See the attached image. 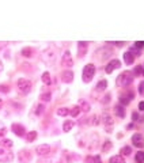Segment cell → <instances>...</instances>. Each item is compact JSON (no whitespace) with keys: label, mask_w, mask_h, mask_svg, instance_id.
I'll list each match as a JSON object with an SVG mask.
<instances>
[{"label":"cell","mask_w":144,"mask_h":163,"mask_svg":"<svg viewBox=\"0 0 144 163\" xmlns=\"http://www.w3.org/2000/svg\"><path fill=\"white\" fill-rule=\"evenodd\" d=\"M95 72H97V68H95L94 64H87L83 68V72H82V80L84 82V83H90L93 79H94V75Z\"/></svg>","instance_id":"cell-1"},{"label":"cell","mask_w":144,"mask_h":163,"mask_svg":"<svg viewBox=\"0 0 144 163\" xmlns=\"http://www.w3.org/2000/svg\"><path fill=\"white\" fill-rule=\"evenodd\" d=\"M132 83H133V74L129 71L122 72L117 79V84L120 87H129Z\"/></svg>","instance_id":"cell-2"},{"label":"cell","mask_w":144,"mask_h":163,"mask_svg":"<svg viewBox=\"0 0 144 163\" xmlns=\"http://www.w3.org/2000/svg\"><path fill=\"white\" fill-rule=\"evenodd\" d=\"M16 87H18V91H19V92H22V94H27V92L31 91L33 83L30 82L29 79H25V77H22V79L18 80Z\"/></svg>","instance_id":"cell-3"},{"label":"cell","mask_w":144,"mask_h":163,"mask_svg":"<svg viewBox=\"0 0 144 163\" xmlns=\"http://www.w3.org/2000/svg\"><path fill=\"white\" fill-rule=\"evenodd\" d=\"M14 160V154L10 152L7 148H0V163L12 162Z\"/></svg>","instance_id":"cell-4"},{"label":"cell","mask_w":144,"mask_h":163,"mask_svg":"<svg viewBox=\"0 0 144 163\" xmlns=\"http://www.w3.org/2000/svg\"><path fill=\"white\" fill-rule=\"evenodd\" d=\"M101 118H102V124L107 128V132L110 133V132H112V127L114 125V120H113V117L110 116V114H107V113H103Z\"/></svg>","instance_id":"cell-5"},{"label":"cell","mask_w":144,"mask_h":163,"mask_svg":"<svg viewBox=\"0 0 144 163\" xmlns=\"http://www.w3.org/2000/svg\"><path fill=\"white\" fill-rule=\"evenodd\" d=\"M133 97H135V92H132V91L122 92V94L120 95V103L122 105V106H127V105L131 103V101L133 99Z\"/></svg>","instance_id":"cell-6"},{"label":"cell","mask_w":144,"mask_h":163,"mask_svg":"<svg viewBox=\"0 0 144 163\" xmlns=\"http://www.w3.org/2000/svg\"><path fill=\"white\" fill-rule=\"evenodd\" d=\"M54 59H56V54H54V51H53V49H48V51H45L44 53H42V60H44L46 64H52V63L54 61Z\"/></svg>","instance_id":"cell-7"},{"label":"cell","mask_w":144,"mask_h":163,"mask_svg":"<svg viewBox=\"0 0 144 163\" xmlns=\"http://www.w3.org/2000/svg\"><path fill=\"white\" fill-rule=\"evenodd\" d=\"M132 144L137 148H143L144 147V135L141 133H135L132 136Z\"/></svg>","instance_id":"cell-8"},{"label":"cell","mask_w":144,"mask_h":163,"mask_svg":"<svg viewBox=\"0 0 144 163\" xmlns=\"http://www.w3.org/2000/svg\"><path fill=\"white\" fill-rule=\"evenodd\" d=\"M120 67H121V61L120 60H117V59H114L105 67V71H106V74H112L114 69H118Z\"/></svg>","instance_id":"cell-9"},{"label":"cell","mask_w":144,"mask_h":163,"mask_svg":"<svg viewBox=\"0 0 144 163\" xmlns=\"http://www.w3.org/2000/svg\"><path fill=\"white\" fill-rule=\"evenodd\" d=\"M61 63L64 67H67V68H69V67H72L74 65V60H72V56H71V52L69 51H65L64 54H63V59H61Z\"/></svg>","instance_id":"cell-10"},{"label":"cell","mask_w":144,"mask_h":163,"mask_svg":"<svg viewBox=\"0 0 144 163\" xmlns=\"http://www.w3.org/2000/svg\"><path fill=\"white\" fill-rule=\"evenodd\" d=\"M50 151H52V148H50V145H48V144H41L35 148V152H37L40 156H46V155L50 154Z\"/></svg>","instance_id":"cell-11"},{"label":"cell","mask_w":144,"mask_h":163,"mask_svg":"<svg viewBox=\"0 0 144 163\" xmlns=\"http://www.w3.org/2000/svg\"><path fill=\"white\" fill-rule=\"evenodd\" d=\"M87 49H88L87 42H83V41L78 42V56H79V59H82V57H84L87 54Z\"/></svg>","instance_id":"cell-12"},{"label":"cell","mask_w":144,"mask_h":163,"mask_svg":"<svg viewBox=\"0 0 144 163\" xmlns=\"http://www.w3.org/2000/svg\"><path fill=\"white\" fill-rule=\"evenodd\" d=\"M11 129H12V132H14L16 136H19V137L25 136V133H26V129H25V127L22 124H16V122H14L12 127H11Z\"/></svg>","instance_id":"cell-13"},{"label":"cell","mask_w":144,"mask_h":163,"mask_svg":"<svg viewBox=\"0 0 144 163\" xmlns=\"http://www.w3.org/2000/svg\"><path fill=\"white\" fill-rule=\"evenodd\" d=\"M135 57H136L135 52H133V51H128V52L124 53V61H125V64H127V65H132L133 63H135Z\"/></svg>","instance_id":"cell-14"},{"label":"cell","mask_w":144,"mask_h":163,"mask_svg":"<svg viewBox=\"0 0 144 163\" xmlns=\"http://www.w3.org/2000/svg\"><path fill=\"white\" fill-rule=\"evenodd\" d=\"M60 79H61L63 83H71L74 80V72L72 71H64L60 75Z\"/></svg>","instance_id":"cell-15"},{"label":"cell","mask_w":144,"mask_h":163,"mask_svg":"<svg viewBox=\"0 0 144 163\" xmlns=\"http://www.w3.org/2000/svg\"><path fill=\"white\" fill-rule=\"evenodd\" d=\"M113 112H114V114L117 117H120V118H124V117H125V109H124L122 105H116V106L113 107Z\"/></svg>","instance_id":"cell-16"},{"label":"cell","mask_w":144,"mask_h":163,"mask_svg":"<svg viewBox=\"0 0 144 163\" xmlns=\"http://www.w3.org/2000/svg\"><path fill=\"white\" fill-rule=\"evenodd\" d=\"M106 89H107V80H106V79H102V80H99V82H98L97 87H95V91L102 92V91H105Z\"/></svg>","instance_id":"cell-17"},{"label":"cell","mask_w":144,"mask_h":163,"mask_svg":"<svg viewBox=\"0 0 144 163\" xmlns=\"http://www.w3.org/2000/svg\"><path fill=\"white\" fill-rule=\"evenodd\" d=\"M74 127H75V122L72 121V120H67V121L63 124V130H64V132H69Z\"/></svg>","instance_id":"cell-18"},{"label":"cell","mask_w":144,"mask_h":163,"mask_svg":"<svg viewBox=\"0 0 144 163\" xmlns=\"http://www.w3.org/2000/svg\"><path fill=\"white\" fill-rule=\"evenodd\" d=\"M42 82H44L45 86H50L52 84V77H50V74L48 71L42 74Z\"/></svg>","instance_id":"cell-19"},{"label":"cell","mask_w":144,"mask_h":163,"mask_svg":"<svg viewBox=\"0 0 144 163\" xmlns=\"http://www.w3.org/2000/svg\"><path fill=\"white\" fill-rule=\"evenodd\" d=\"M37 136H38V133L35 132V130H30L29 133L26 135V140L29 143H33V141H35V139H37Z\"/></svg>","instance_id":"cell-20"},{"label":"cell","mask_w":144,"mask_h":163,"mask_svg":"<svg viewBox=\"0 0 144 163\" xmlns=\"http://www.w3.org/2000/svg\"><path fill=\"white\" fill-rule=\"evenodd\" d=\"M112 147H113L112 141H110V140H106V141L102 144V148H101V150H102V152H105V154H106V152H109L110 150H112Z\"/></svg>","instance_id":"cell-21"},{"label":"cell","mask_w":144,"mask_h":163,"mask_svg":"<svg viewBox=\"0 0 144 163\" xmlns=\"http://www.w3.org/2000/svg\"><path fill=\"white\" fill-rule=\"evenodd\" d=\"M109 163H125V159H124V156H121V155H116V156L110 158Z\"/></svg>","instance_id":"cell-22"},{"label":"cell","mask_w":144,"mask_h":163,"mask_svg":"<svg viewBox=\"0 0 144 163\" xmlns=\"http://www.w3.org/2000/svg\"><path fill=\"white\" fill-rule=\"evenodd\" d=\"M78 106L80 107V112L87 113L88 110H90V105H88L86 101H79V105H78Z\"/></svg>","instance_id":"cell-23"},{"label":"cell","mask_w":144,"mask_h":163,"mask_svg":"<svg viewBox=\"0 0 144 163\" xmlns=\"http://www.w3.org/2000/svg\"><path fill=\"white\" fill-rule=\"evenodd\" d=\"M121 156H129L131 152H132V148H131L129 145H125V147H122L121 148Z\"/></svg>","instance_id":"cell-24"},{"label":"cell","mask_w":144,"mask_h":163,"mask_svg":"<svg viewBox=\"0 0 144 163\" xmlns=\"http://www.w3.org/2000/svg\"><path fill=\"white\" fill-rule=\"evenodd\" d=\"M33 48H23L22 49V56H25V57H31L33 56Z\"/></svg>","instance_id":"cell-25"},{"label":"cell","mask_w":144,"mask_h":163,"mask_svg":"<svg viewBox=\"0 0 144 163\" xmlns=\"http://www.w3.org/2000/svg\"><path fill=\"white\" fill-rule=\"evenodd\" d=\"M79 113H80V107L76 105V106H74L72 109L69 110V116L71 117H78V116H79Z\"/></svg>","instance_id":"cell-26"},{"label":"cell","mask_w":144,"mask_h":163,"mask_svg":"<svg viewBox=\"0 0 144 163\" xmlns=\"http://www.w3.org/2000/svg\"><path fill=\"white\" fill-rule=\"evenodd\" d=\"M0 144L3 145V148H11L12 147V141L10 139H3L0 141Z\"/></svg>","instance_id":"cell-27"},{"label":"cell","mask_w":144,"mask_h":163,"mask_svg":"<svg viewBox=\"0 0 144 163\" xmlns=\"http://www.w3.org/2000/svg\"><path fill=\"white\" fill-rule=\"evenodd\" d=\"M41 101L42 102H50V99H52V94L50 92H44V94H41Z\"/></svg>","instance_id":"cell-28"},{"label":"cell","mask_w":144,"mask_h":163,"mask_svg":"<svg viewBox=\"0 0 144 163\" xmlns=\"http://www.w3.org/2000/svg\"><path fill=\"white\" fill-rule=\"evenodd\" d=\"M136 163H144V151H139L136 154Z\"/></svg>","instance_id":"cell-29"},{"label":"cell","mask_w":144,"mask_h":163,"mask_svg":"<svg viewBox=\"0 0 144 163\" xmlns=\"http://www.w3.org/2000/svg\"><path fill=\"white\" fill-rule=\"evenodd\" d=\"M68 114H69V110H68L67 107H60V109L57 110V116L65 117V116H68Z\"/></svg>","instance_id":"cell-30"},{"label":"cell","mask_w":144,"mask_h":163,"mask_svg":"<svg viewBox=\"0 0 144 163\" xmlns=\"http://www.w3.org/2000/svg\"><path fill=\"white\" fill-rule=\"evenodd\" d=\"M88 124H90V125H98V124H99V117H98L97 114L91 116V117H90V121H88Z\"/></svg>","instance_id":"cell-31"},{"label":"cell","mask_w":144,"mask_h":163,"mask_svg":"<svg viewBox=\"0 0 144 163\" xmlns=\"http://www.w3.org/2000/svg\"><path fill=\"white\" fill-rule=\"evenodd\" d=\"M44 112H45V106L44 105H38V106H37V110H35V114H37V116H41Z\"/></svg>","instance_id":"cell-32"},{"label":"cell","mask_w":144,"mask_h":163,"mask_svg":"<svg viewBox=\"0 0 144 163\" xmlns=\"http://www.w3.org/2000/svg\"><path fill=\"white\" fill-rule=\"evenodd\" d=\"M26 152H27V151H22V152H21V156H25L23 159H22L23 162H26V160H30V159H31V155H30V154H26Z\"/></svg>","instance_id":"cell-33"},{"label":"cell","mask_w":144,"mask_h":163,"mask_svg":"<svg viewBox=\"0 0 144 163\" xmlns=\"http://www.w3.org/2000/svg\"><path fill=\"white\" fill-rule=\"evenodd\" d=\"M135 48H139V49L144 48V41H136L135 42Z\"/></svg>","instance_id":"cell-34"},{"label":"cell","mask_w":144,"mask_h":163,"mask_svg":"<svg viewBox=\"0 0 144 163\" xmlns=\"http://www.w3.org/2000/svg\"><path fill=\"white\" fill-rule=\"evenodd\" d=\"M94 163H102V160H101V156H99V155H95V156H94Z\"/></svg>","instance_id":"cell-35"},{"label":"cell","mask_w":144,"mask_h":163,"mask_svg":"<svg viewBox=\"0 0 144 163\" xmlns=\"http://www.w3.org/2000/svg\"><path fill=\"white\" fill-rule=\"evenodd\" d=\"M109 101H110V95H109V94L106 95V97H103V99H102V102H103V103H107V102H109Z\"/></svg>","instance_id":"cell-36"},{"label":"cell","mask_w":144,"mask_h":163,"mask_svg":"<svg viewBox=\"0 0 144 163\" xmlns=\"http://www.w3.org/2000/svg\"><path fill=\"white\" fill-rule=\"evenodd\" d=\"M133 74H135V75H140V74H141V67H137V68H135Z\"/></svg>","instance_id":"cell-37"},{"label":"cell","mask_w":144,"mask_h":163,"mask_svg":"<svg viewBox=\"0 0 144 163\" xmlns=\"http://www.w3.org/2000/svg\"><path fill=\"white\" fill-rule=\"evenodd\" d=\"M139 110H141V112H144V101H141L140 103H139Z\"/></svg>","instance_id":"cell-38"},{"label":"cell","mask_w":144,"mask_h":163,"mask_svg":"<svg viewBox=\"0 0 144 163\" xmlns=\"http://www.w3.org/2000/svg\"><path fill=\"white\" fill-rule=\"evenodd\" d=\"M139 92H140V94H143V92H144V83H141V84H140V89H139Z\"/></svg>","instance_id":"cell-39"},{"label":"cell","mask_w":144,"mask_h":163,"mask_svg":"<svg viewBox=\"0 0 144 163\" xmlns=\"http://www.w3.org/2000/svg\"><path fill=\"white\" fill-rule=\"evenodd\" d=\"M132 117H133V121H136V120L139 118V116H137V114H136V113H133V116H132Z\"/></svg>","instance_id":"cell-40"},{"label":"cell","mask_w":144,"mask_h":163,"mask_svg":"<svg viewBox=\"0 0 144 163\" xmlns=\"http://www.w3.org/2000/svg\"><path fill=\"white\" fill-rule=\"evenodd\" d=\"M4 132H6V128H3V129L0 130V135H4Z\"/></svg>","instance_id":"cell-41"},{"label":"cell","mask_w":144,"mask_h":163,"mask_svg":"<svg viewBox=\"0 0 144 163\" xmlns=\"http://www.w3.org/2000/svg\"><path fill=\"white\" fill-rule=\"evenodd\" d=\"M1 105H3V101H1V98H0V109H1Z\"/></svg>","instance_id":"cell-42"},{"label":"cell","mask_w":144,"mask_h":163,"mask_svg":"<svg viewBox=\"0 0 144 163\" xmlns=\"http://www.w3.org/2000/svg\"><path fill=\"white\" fill-rule=\"evenodd\" d=\"M1 69H3V65H1V61H0V71H1Z\"/></svg>","instance_id":"cell-43"}]
</instances>
